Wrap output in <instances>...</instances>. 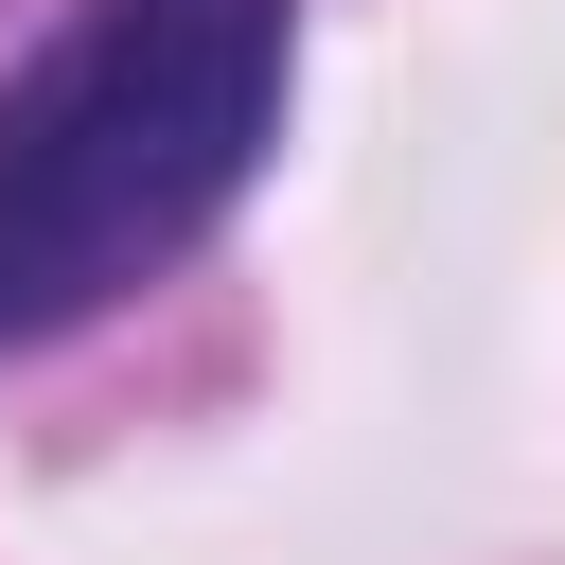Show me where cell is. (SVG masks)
Instances as JSON below:
<instances>
[{
	"instance_id": "6da1fadb",
	"label": "cell",
	"mask_w": 565,
	"mask_h": 565,
	"mask_svg": "<svg viewBox=\"0 0 565 565\" xmlns=\"http://www.w3.org/2000/svg\"><path fill=\"white\" fill-rule=\"evenodd\" d=\"M300 0H88L0 88V353L159 282L282 141Z\"/></svg>"
}]
</instances>
